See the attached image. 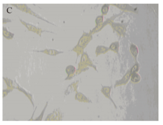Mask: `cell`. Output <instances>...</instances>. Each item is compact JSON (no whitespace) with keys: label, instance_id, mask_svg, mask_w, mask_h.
<instances>
[{"label":"cell","instance_id":"obj_2","mask_svg":"<svg viewBox=\"0 0 163 125\" xmlns=\"http://www.w3.org/2000/svg\"><path fill=\"white\" fill-rule=\"evenodd\" d=\"M20 21L27 28V29L29 31H32V32H34V33H36L40 37H41L42 34L44 32H48L47 31L43 30L41 28L37 27H36V26L33 25V24L27 23L26 22H24L23 20H22V19H20Z\"/></svg>","mask_w":163,"mask_h":125},{"label":"cell","instance_id":"obj_6","mask_svg":"<svg viewBox=\"0 0 163 125\" xmlns=\"http://www.w3.org/2000/svg\"><path fill=\"white\" fill-rule=\"evenodd\" d=\"M3 79L5 81L6 84L7 85V89L11 91H13V90L15 88H14V86H13V80L9 79L7 77H3Z\"/></svg>","mask_w":163,"mask_h":125},{"label":"cell","instance_id":"obj_9","mask_svg":"<svg viewBox=\"0 0 163 125\" xmlns=\"http://www.w3.org/2000/svg\"><path fill=\"white\" fill-rule=\"evenodd\" d=\"M131 50L132 55L135 57L136 56L138 53V49L137 46L134 44H132L131 46Z\"/></svg>","mask_w":163,"mask_h":125},{"label":"cell","instance_id":"obj_3","mask_svg":"<svg viewBox=\"0 0 163 125\" xmlns=\"http://www.w3.org/2000/svg\"><path fill=\"white\" fill-rule=\"evenodd\" d=\"M36 52L44 53V54H47V55H49V56H56L57 54L62 53L61 52L58 51L56 50L48 49H46L42 51H36Z\"/></svg>","mask_w":163,"mask_h":125},{"label":"cell","instance_id":"obj_14","mask_svg":"<svg viewBox=\"0 0 163 125\" xmlns=\"http://www.w3.org/2000/svg\"><path fill=\"white\" fill-rule=\"evenodd\" d=\"M10 92H11V91L9 90H7V89L6 90H3V98H4V97H6V96Z\"/></svg>","mask_w":163,"mask_h":125},{"label":"cell","instance_id":"obj_18","mask_svg":"<svg viewBox=\"0 0 163 125\" xmlns=\"http://www.w3.org/2000/svg\"><path fill=\"white\" fill-rule=\"evenodd\" d=\"M12 21H11L10 19H6V18H3V24H6L7 23L11 22Z\"/></svg>","mask_w":163,"mask_h":125},{"label":"cell","instance_id":"obj_13","mask_svg":"<svg viewBox=\"0 0 163 125\" xmlns=\"http://www.w3.org/2000/svg\"><path fill=\"white\" fill-rule=\"evenodd\" d=\"M138 70V66L137 65H136L132 69L131 74H132L135 73V72L137 71Z\"/></svg>","mask_w":163,"mask_h":125},{"label":"cell","instance_id":"obj_15","mask_svg":"<svg viewBox=\"0 0 163 125\" xmlns=\"http://www.w3.org/2000/svg\"><path fill=\"white\" fill-rule=\"evenodd\" d=\"M110 48L111 49L113 50H115L117 48V45L115 44H112L111 45Z\"/></svg>","mask_w":163,"mask_h":125},{"label":"cell","instance_id":"obj_10","mask_svg":"<svg viewBox=\"0 0 163 125\" xmlns=\"http://www.w3.org/2000/svg\"><path fill=\"white\" fill-rule=\"evenodd\" d=\"M48 102H47V104H46V106H44V108L42 112L40 115L37 119H36V120H42L44 114V111L46 110V108H47V106H48Z\"/></svg>","mask_w":163,"mask_h":125},{"label":"cell","instance_id":"obj_4","mask_svg":"<svg viewBox=\"0 0 163 125\" xmlns=\"http://www.w3.org/2000/svg\"><path fill=\"white\" fill-rule=\"evenodd\" d=\"M2 34H3V36L8 40H11L13 39L14 35H15L14 34L9 32L7 28L4 27H3V29H2Z\"/></svg>","mask_w":163,"mask_h":125},{"label":"cell","instance_id":"obj_16","mask_svg":"<svg viewBox=\"0 0 163 125\" xmlns=\"http://www.w3.org/2000/svg\"><path fill=\"white\" fill-rule=\"evenodd\" d=\"M103 51H105V48L104 47H101V48H97V52H98V53H102Z\"/></svg>","mask_w":163,"mask_h":125},{"label":"cell","instance_id":"obj_5","mask_svg":"<svg viewBox=\"0 0 163 125\" xmlns=\"http://www.w3.org/2000/svg\"><path fill=\"white\" fill-rule=\"evenodd\" d=\"M15 88H17V90H19V91H20L21 92H23L28 98L30 100L31 103H32V105H33V107H34V103H33V101H32V95L30 94V93H28V92L26 90H24L23 88L21 87L19 84H18L17 86L16 87H15Z\"/></svg>","mask_w":163,"mask_h":125},{"label":"cell","instance_id":"obj_12","mask_svg":"<svg viewBox=\"0 0 163 125\" xmlns=\"http://www.w3.org/2000/svg\"><path fill=\"white\" fill-rule=\"evenodd\" d=\"M110 89L109 87H105L103 88V92L104 93V94L106 95L107 96H108V95L110 94Z\"/></svg>","mask_w":163,"mask_h":125},{"label":"cell","instance_id":"obj_17","mask_svg":"<svg viewBox=\"0 0 163 125\" xmlns=\"http://www.w3.org/2000/svg\"><path fill=\"white\" fill-rule=\"evenodd\" d=\"M103 20V17L102 16H99V17H98L96 19V23L97 24L98 23H100L102 22Z\"/></svg>","mask_w":163,"mask_h":125},{"label":"cell","instance_id":"obj_11","mask_svg":"<svg viewBox=\"0 0 163 125\" xmlns=\"http://www.w3.org/2000/svg\"><path fill=\"white\" fill-rule=\"evenodd\" d=\"M108 10H109V6L107 5H105L102 8V12L103 14H107L108 13Z\"/></svg>","mask_w":163,"mask_h":125},{"label":"cell","instance_id":"obj_1","mask_svg":"<svg viewBox=\"0 0 163 125\" xmlns=\"http://www.w3.org/2000/svg\"><path fill=\"white\" fill-rule=\"evenodd\" d=\"M13 6H14L16 7L17 8L20 10H21V11L26 12V13H29V14H31V15H33L36 16V17H37V18H40V19H42V20H43L44 21L48 22V21H47V20H46L44 18H43L42 16H40V15H38V14H36V13L32 11V10H31V9H30L26 5V4H13Z\"/></svg>","mask_w":163,"mask_h":125},{"label":"cell","instance_id":"obj_8","mask_svg":"<svg viewBox=\"0 0 163 125\" xmlns=\"http://www.w3.org/2000/svg\"><path fill=\"white\" fill-rule=\"evenodd\" d=\"M75 67L72 65H69L68 66L66 69V72H67V74H69V75L73 74L75 71Z\"/></svg>","mask_w":163,"mask_h":125},{"label":"cell","instance_id":"obj_7","mask_svg":"<svg viewBox=\"0 0 163 125\" xmlns=\"http://www.w3.org/2000/svg\"><path fill=\"white\" fill-rule=\"evenodd\" d=\"M140 80H141V77L140 75L136 73H133V75L132 76V81L136 83L139 82Z\"/></svg>","mask_w":163,"mask_h":125}]
</instances>
